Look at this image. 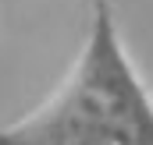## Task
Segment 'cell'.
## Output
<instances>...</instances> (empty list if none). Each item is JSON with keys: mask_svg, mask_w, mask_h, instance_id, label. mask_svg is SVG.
Segmentation results:
<instances>
[{"mask_svg": "<svg viewBox=\"0 0 153 145\" xmlns=\"http://www.w3.org/2000/svg\"><path fill=\"white\" fill-rule=\"evenodd\" d=\"M0 145H153V110L117 53L107 14L71 85L36 120L4 131Z\"/></svg>", "mask_w": 153, "mask_h": 145, "instance_id": "1", "label": "cell"}]
</instances>
